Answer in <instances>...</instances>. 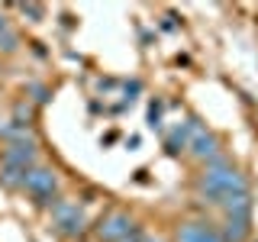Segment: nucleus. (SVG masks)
Masks as SVG:
<instances>
[{
    "mask_svg": "<svg viewBox=\"0 0 258 242\" xmlns=\"http://www.w3.org/2000/svg\"><path fill=\"white\" fill-rule=\"evenodd\" d=\"M23 188H26L32 197L39 200V204H48L52 207V197H55V188H58V181H55V174L48 171V168H36L32 165L26 177H23Z\"/></svg>",
    "mask_w": 258,
    "mask_h": 242,
    "instance_id": "obj_1",
    "label": "nucleus"
},
{
    "mask_svg": "<svg viewBox=\"0 0 258 242\" xmlns=\"http://www.w3.org/2000/svg\"><path fill=\"white\" fill-rule=\"evenodd\" d=\"M52 220H55V226H58L61 232H68V236L81 232V226H84V216H81L75 200H55L52 204Z\"/></svg>",
    "mask_w": 258,
    "mask_h": 242,
    "instance_id": "obj_2",
    "label": "nucleus"
},
{
    "mask_svg": "<svg viewBox=\"0 0 258 242\" xmlns=\"http://www.w3.org/2000/svg\"><path fill=\"white\" fill-rule=\"evenodd\" d=\"M32 161H36V142L7 145V149L0 152V165H13V168H23V171H29Z\"/></svg>",
    "mask_w": 258,
    "mask_h": 242,
    "instance_id": "obj_3",
    "label": "nucleus"
},
{
    "mask_svg": "<svg viewBox=\"0 0 258 242\" xmlns=\"http://www.w3.org/2000/svg\"><path fill=\"white\" fill-rule=\"evenodd\" d=\"M129 232H133V223H129L126 213H110L107 220H100V226H97V236L103 242H119Z\"/></svg>",
    "mask_w": 258,
    "mask_h": 242,
    "instance_id": "obj_4",
    "label": "nucleus"
},
{
    "mask_svg": "<svg viewBox=\"0 0 258 242\" xmlns=\"http://www.w3.org/2000/svg\"><path fill=\"white\" fill-rule=\"evenodd\" d=\"M177 242H223V232H216L207 223H184L177 232Z\"/></svg>",
    "mask_w": 258,
    "mask_h": 242,
    "instance_id": "obj_5",
    "label": "nucleus"
},
{
    "mask_svg": "<svg viewBox=\"0 0 258 242\" xmlns=\"http://www.w3.org/2000/svg\"><path fill=\"white\" fill-rule=\"evenodd\" d=\"M190 149H194V155H197V158H207V161H213V158H216V139L207 133V129H200V133L194 136Z\"/></svg>",
    "mask_w": 258,
    "mask_h": 242,
    "instance_id": "obj_6",
    "label": "nucleus"
},
{
    "mask_svg": "<svg viewBox=\"0 0 258 242\" xmlns=\"http://www.w3.org/2000/svg\"><path fill=\"white\" fill-rule=\"evenodd\" d=\"M23 177H26V171H23V168L0 165V184H4V188H23Z\"/></svg>",
    "mask_w": 258,
    "mask_h": 242,
    "instance_id": "obj_7",
    "label": "nucleus"
},
{
    "mask_svg": "<svg viewBox=\"0 0 258 242\" xmlns=\"http://www.w3.org/2000/svg\"><path fill=\"white\" fill-rule=\"evenodd\" d=\"M0 48H4V52H13L16 48V36L10 29H0Z\"/></svg>",
    "mask_w": 258,
    "mask_h": 242,
    "instance_id": "obj_8",
    "label": "nucleus"
},
{
    "mask_svg": "<svg viewBox=\"0 0 258 242\" xmlns=\"http://www.w3.org/2000/svg\"><path fill=\"white\" fill-rule=\"evenodd\" d=\"M142 239H145V232H142V229H136V226H133V232H129V236H123L119 242H142Z\"/></svg>",
    "mask_w": 258,
    "mask_h": 242,
    "instance_id": "obj_9",
    "label": "nucleus"
},
{
    "mask_svg": "<svg viewBox=\"0 0 258 242\" xmlns=\"http://www.w3.org/2000/svg\"><path fill=\"white\" fill-rule=\"evenodd\" d=\"M20 10H23V13H29V16H42V7H32V4H29V7H26V4H23V7H20Z\"/></svg>",
    "mask_w": 258,
    "mask_h": 242,
    "instance_id": "obj_10",
    "label": "nucleus"
},
{
    "mask_svg": "<svg viewBox=\"0 0 258 242\" xmlns=\"http://www.w3.org/2000/svg\"><path fill=\"white\" fill-rule=\"evenodd\" d=\"M142 242H161V239H152V236H145V239H142Z\"/></svg>",
    "mask_w": 258,
    "mask_h": 242,
    "instance_id": "obj_11",
    "label": "nucleus"
},
{
    "mask_svg": "<svg viewBox=\"0 0 258 242\" xmlns=\"http://www.w3.org/2000/svg\"><path fill=\"white\" fill-rule=\"evenodd\" d=\"M0 29H7V20H4V16H0Z\"/></svg>",
    "mask_w": 258,
    "mask_h": 242,
    "instance_id": "obj_12",
    "label": "nucleus"
}]
</instances>
